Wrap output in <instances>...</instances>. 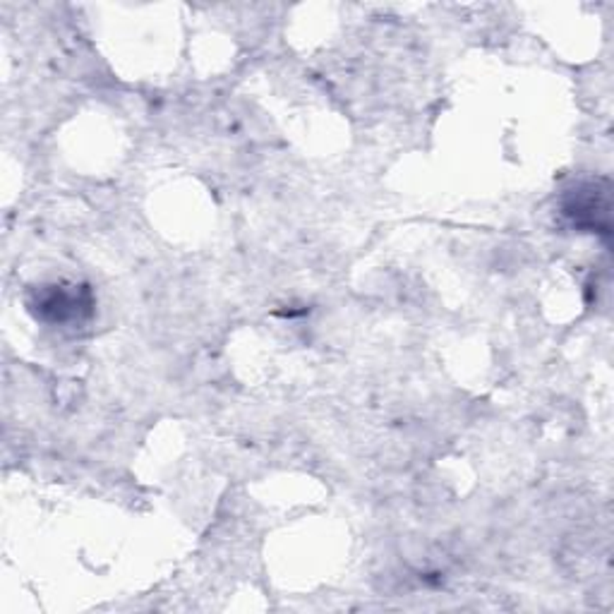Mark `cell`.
<instances>
[{
  "label": "cell",
  "mask_w": 614,
  "mask_h": 614,
  "mask_svg": "<svg viewBox=\"0 0 614 614\" xmlns=\"http://www.w3.org/2000/svg\"><path fill=\"white\" fill-rule=\"evenodd\" d=\"M79 298L75 293L68 291H51L48 295L39 300L41 315H51L53 322H65V319H72L77 317L79 312Z\"/></svg>",
  "instance_id": "6da1fadb"
}]
</instances>
